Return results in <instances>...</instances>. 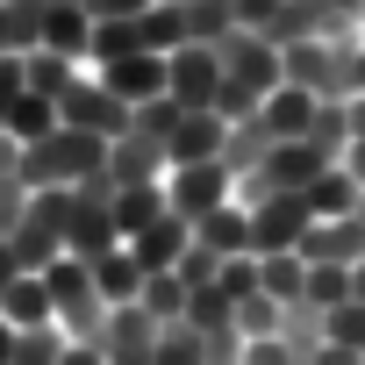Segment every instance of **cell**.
<instances>
[{
  "label": "cell",
  "mask_w": 365,
  "mask_h": 365,
  "mask_svg": "<svg viewBox=\"0 0 365 365\" xmlns=\"http://www.w3.org/2000/svg\"><path fill=\"white\" fill-rule=\"evenodd\" d=\"M22 179H29V187H86V179H108V136H93V129H51L43 143L22 150Z\"/></svg>",
  "instance_id": "1"
},
{
  "label": "cell",
  "mask_w": 365,
  "mask_h": 365,
  "mask_svg": "<svg viewBox=\"0 0 365 365\" xmlns=\"http://www.w3.org/2000/svg\"><path fill=\"white\" fill-rule=\"evenodd\" d=\"M65 222H72V187H36L22 222H15V237H8L22 272H51L65 258Z\"/></svg>",
  "instance_id": "2"
},
{
  "label": "cell",
  "mask_w": 365,
  "mask_h": 365,
  "mask_svg": "<svg viewBox=\"0 0 365 365\" xmlns=\"http://www.w3.org/2000/svg\"><path fill=\"white\" fill-rule=\"evenodd\" d=\"M43 287H51L58 329H65L72 344H93V336H101V322H108V301H101V287H93V265H79V258H58V265L43 272Z\"/></svg>",
  "instance_id": "3"
},
{
  "label": "cell",
  "mask_w": 365,
  "mask_h": 365,
  "mask_svg": "<svg viewBox=\"0 0 365 365\" xmlns=\"http://www.w3.org/2000/svg\"><path fill=\"white\" fill-rule=\"evenodd\" d=\"M108 251H122V222H115V208H108V179H86V187H72L65 258H79V265H101Z\"/></svg>",
  "instance_id": "4"
},
{
  "label": "cell",
  "mask_w": 365,
  "mask_h": 365,
  "mask_svg": "<svg viewBox=\"0 0 365 365\" xmlns=\"http://www.w3.org/2000/svg\"><path fill=\"white\" fill-rule=\"evenodd\" d=\"M129 122H136V108H122V101L93 79V65L58 93V129H93V136H108V143H115V136H129Z\"/></svg>",
  "instance_id": "5"
},
{
  "label": "cell",
  "mask_w": 365,
  "mask_h": 365,
  "mask_svg": "<svg viewBox=\"0 0 365 365\" xmlns=\"http://www.w3.org/2000/svg\"><path fill=\"white\" fill-rule=\"evenodd\" d=\"M222 201H237V172H230L222 158H208V165H172V172H165V208H172V215L201 222V215H215Z\"/></svg>",
  "instance_id": "6"
},
{
  "label": "cell",
  "mask_w": 365,
  "mask_h": 365,
  "mask_svg": "<svg viewBox=\"0 0 365 365\" xmlns=\"http://www.w3.org/2000/svg\"><path fill=\"white\" fill-rule=\"evenodd\" d=\"M215 51H222V72H230L237 86H251L258 101H265L272 86H287V58H279V43H265L258 29H230Z\"/></svg>",
  "instance_id": "7"
},
{
  "label": "cell",
  "mask_w": 365,
  "mask_h": 365,
  "mask_svg": "<svg viewBox=\"0 0 365 365\" xmlns=\"http://www.w3.org/2000/svg\"><path fill=\"white\" fill-rule=\"evenodd\" d=\"M315 230L308 201L301 194H265L251 201V258H272V251H301V237Z\"/></svg>",
  "instance_id": "8"
},
{
  "label": "cell",
  "mask_w": 365,
  "mask_h": 365,
  "mask_svg": "<svg viewBox=\"0 0 365 365\" xmlns=\"http://www.w3.org/2000/svg\"><path fill=\"white\" fill-rule=\"evenodd\" d=\"M165 65H172V101H179V108H215V93H222V79H230L215 43H179Z\"/></svg>",
  "instance_id": "9"
},
{
  "label": "cell",
  "mask_w": 365,
  "mask_h": 365,
  "mask_svg": "<svg viewBox=\"0 0 365 365\" xmlns=\"http://www.w3.org/2000/svg\"><path fill=\"white\" fill-rule=\"evenodd\" d=\"M93 79L122 101V108H143L158 93H172V65L158 51H136V58H115V65H93Z\"/></svg>",
  "instance_id": "10"
},
{
  "label": "cell",
  "mask_w": 365,
  "mask_h": 365,
  "mask_svg": "<svg viewBox=\"0 0 365 365\" xmlns=\"http://www.w3.org/2000/svg\"><path fill=\"white\" fill-rule=\"evenodd\" d=\"M279 58H287V86H301V93H315V101H336L344 43H329V36H301V43H287Z\"/></svg>",
  "instance_id": "11"
},
{
  "label": "cell",
  "mask_w": 365,
  "mask_h": 365,
  "mask_svg": "<svg viewBox=\"0 0 365 365\" xmlns=\"http://www.w3.org/2000/svg\"><path fill=\"white\" fill-rule=\"evenodd\" d=\"M93 344H101L108 365H150L158 358V322L143 308H108V322H101Z\"/></svg>",
  "instance_id": "12"
},
{
  "label": "cell",
  "mask_w": 365,
  "mask_h": 365,
  "mask_svg": "<svg viewBox=\"0 0 365 365\" xmlns=\"http://www.w3.org/2000/svg\"><path fill=\"white\" fill-rule=\"evenodd\" d=\"M165 172H172V158H165V143H158V136L129 129V136H115V143H108V187H158Z\"/></svg>",
  "instance_id": "13"
},
{
  "label": "cell",
  "mask_w": 365,
  "mask_h": 365,
  "mask_svg": "<svg viewBox=\"0 0 365 365\" xmlns=\"http://www.w3.org/2000/svg\"><path fill=\"white\" fill-rule=\"evenodd\" d=\"M187 251H194V222H187V215H172V208H165L150 230L129 237V258H136L143 272H179V258H187Z\"/></svg>",
  "instance_id": "14"
},
{
  "label": "cell",
  "mask_w": 365,
  "mask_h": 365,
  "mask_svg": "<svg viewBox=\"0 0 365 365\" xmlns=\"http://www.w3.org/2000/svg\"><path fill=\"white\" fill-rule=\"evenodd\" d=\"M222 143H230V122L215 108H187L179 129L165 136V158L172 165H208V158H222Z\"/></svg>",
  "instance_id": "15"
},
{
  "label": "cell",
  "mask_w": 365,
  "mask_h": 365,
  "mask_svg": "<svg viewBox=\"0 0 365 365\" xmlns=\"http://www.w3.org/2000/svg\"><path fill=\"white\" fill-rule=\"evenodd\" d=\"M36 51H58V58L86 65V51H93V15H86V8H43V15H36Z\"/></svg>",
  "instance_id": "16"
},
{
  "label": "cell",
  "mask_w": 365,
  "mask_h": 365,
  "mask_svg": "<svg viewBox=\"0 0 365 365\" xmlns=\"http://www.w3.org/2000/svg\"><path fill=\"white\" fill-rule=\"evenodd\" d=\"M301 258H308V265H358V258H365V222H358V215L315 222V230L301 237Z\"/></svg>",
  "instance_id": "17"
},
{
  "label": "cell",
  "mask_w": 365,
  "mask_h": 365,
  "mask_svg": "<svg viewBox=\"0 0 365 365\" xmlns=\"http://www.w3.org/2000/svg\"><path fill=\"white\" fill-rule=\"evenodd\" d=\"M315 93H301V86H272L265 101H258V122H265V136L272 143H287V136H308V122H315Z\"/></svg>",
  "instance_id": "18"
},
{
  "label": "cell",
  "mask_w": 365,
  "mask_h": 365,
  "mask_svg": "<svg viewBox=\"0 0 365 365\" xmlns=\"http://www.w3.org/2000/svg\"><path fill=\"white\" fill-rule=\"evenodd\" d=\"M194 244L215 251V258H244V251H251V208H244V201H222L215 215L194 222Z\"/></svg>",
  "instance_id": "19"
},
{
  "label": "cell",
  "mask_w": 365,
  "mask_h": 365,
  "mask_svg": "<svg viewBox=\"0 0 365 365\" xmlns=\"http://www.w3.org/2000/svg\"><path fill=\"white\" fill-rule=\"evenodd\" d=\"M301 201H308V215H315V222H336V215H358L365 187H358L344 165H329V172H315L308 187H301Z\"/></svg>",
  "instance_id": "20"
},
{
  "label": "cell",
  "mask_w": 365,
  "mask_h": 365,
  "mask_svg": "<svg viewBox=\"0 0 365 365\" xmlns=\"http://www.w3.org/2000/svg\"><path fill=\"white\" fill-rule=\"evenodd\" d=\"M143 279H150V272L129 258V244H122V251H108V258L93 265V287H101V301H108V308H136Z\"/></svg>",
  "instance_id": "21"
},
{
  "label": "cell",
  "mask_w": 365,
  "mask_h": 365,
  "mask_svg": "<svg viewBox=\"0 0 365 365\" xmlns=\"http://www.w3.org/2000/svg\"><path fill=\"white\" fill-rule=\"evenodd\" d=\"M0 322H15V329H43V322H58L43 272H22V279L8 287V308H0Z\"/></svg>",
  "instance_id": "22"
},
{
  "label": "cell",
  "mask_w": 365,
  "mask_h": 365,
  "mask_svg": "<svg viewBox=\"0 0 365 365\" xmlns=\"http://www.w3.org/2000/svg\"><path fill=\"white\" fill-rule=\"evenodd\" d=\"M108 208H115L122 244H129L136 230H150V222L165 215V179H158V187H108Z\"/></svg>",
  "instance_id": "23"
},
{
  "label": "cell",
  "mask_w": 365,
  "mask_h": 365,
  "mask_svg": "<svg viewBox=\"0 0 365 365\" xmlns=\"http://www.w3.org/2000/svg\"><path fill=\"white\" fill-rule=\"evenodd\" d=\"M187 294H194V287L179 279V272H150L143 294H136V308H143L158 329H172V322H187Z\"/></svg>",
  "instance_id": "24"
},
{
  "label": "cell",
  "mask_w": 365,
  "mask_h": 365,
  "mask_svg": "<svg viewBox=\"0 0 365 365\" xmlns=\"http://www.w3.org/2000/svg\"><path fill=\"white\" fill-rule=\"evenodd\" d=\"M301 287H308V258H301V251H272V258H258V294H272L279 308H294Z\"/></svg>",
  "instance_id": "25"
},
{
  "label": "cell",
  "mask_w": 365,
  "mask_h": 365,
  "mask_svg": "<svg viewBox=\"0 0 365 365\" xmlns=\"http://www.w3.org/2000/svg\"><path fill=\"white\" fill-rule=\"evenodd\" d=\"M136 51H143V22L136 15H115V22H93L86 65H115V58H136Z\"/></svg>",
  "instance_id": "26"
},
{
  "label": "cell",
  "mask_w": 365,
  "mask_h": 365,
  "mask_svg": "<svg viewBox=\"0 0 365 365\" xmlns=\"http://www.w3.org/2000/svg\"><path fill=\"white\" fill-rule=\"evenodd\" d=\"M51 129H58V101H51V93H22V101L8 108V136H15L22 150H29V143H43Z\"/></svg>",
  "instance_id": "27"
},
{
  "label": "cell",
  "mask_w": 365,
  "mask_h": 365,
  "mask_svg": "<svg viewBox=\"0 0 365 365\" xmlns=\"http://www.w3.org/2000/svg\"><path fill=\"white\" fill-rule=\"evenodd\" d=\"M179 22H187V43H222L237 29L230 0H179Z\"/></svg>",
  "instance_id": "28"
},
{
  "label": "cell",
  "mask_w": 365,
  "mask_h": 365,
  "mask_svg": "<svg viewBox=\"0 0 365 365\" xmlns=\"http://www.w3.org/2000/svg\"><path fill=\"white\" fill-rule=\"evenodd\" d=\"M301 301L308 308H344V301H358V287H351V265H308V287H301Z\"/></svg>",
  "instance_id": "29"
},
{
  "label": "cell",
  "mask_w": 365,
  "mask_h": 365,
  "mask_svg": "<svg viewBox=\"0 0 365 365\" xmlns=\"http://www.w3.org/2000/svg\"><path fill=\"white\" fill-rule=\"evenodd\" d=\"M136 22H143V51H158V58H172L179 43H187V22H179V0H158V8H143Z\"/></svg>",
  "instance_id": "30"
},
{
  "label": "cell",
  "mask_w": 365,
  "mask_h": 365,
  "mask_svg": "<svg viewBox=\"0 0 365 365\" xmlns=\"http://www.w3.org/2000/svg\"><path fill=\"white\" fill-rule=\"evenodd\" d=\"M150 365H208V344H201V329L194 322H172V329H158V358Z\"/></svg>",
  "instance_id": "31"
},
{
  "label": "cell",
  "mask_w": 365,
  "mask_h": 365,
  "mask_svg": "<svg viewBox=\"0 0 365 365\" xmlns=\"http://www.w3.org/2000/svg\"><path fill=\"white\" fill-rule=\"evenodd\" d=\"M79 72H86V65H72V58H58V51H29V93H51V101H58Z\"/></svg>",
  "instance_id": "32"
},
{
  "label": "cell",
  "mask_w": 365,
  "mask_h": 365,
  "mask_svg": "<svg viewBox=\"0 0 365 365\" xmlns=\"http://www.w3.org/2000/svg\"><path fill=\"white\" fill-rule=\"evenodd\" d=\"M179 115H187V108H179L172 93H158V101H143V108H136V122H129V129H143V136H158V143H165V136L179 129Z\"/></svg>",
  "instance_id": "33"
},
{
  "label": "cell",
  "mask_w": 365,
  "mask_h": 365,
  "mask_svg": "<svg viewBox=\"0 0 365 365\" xmlns=\"http://www.w3.org/2000/svg\"><path fill=\"white\" fill-rule=\"evenodd\" d=\"M29 179L22 172H0V237H15V222H22V208H29Z\"/></svg>",
  "instance_id": "34"
},
{
  "label": "cell",
  "mask_w": 365,
  "mask_h": 365,
  "mask_svg": "<svg viewBox=\"0 0 365 365\" xmlns=\"http://www.w3.org/2000/svg\"><path fill=\"white\" fill-rule=\"evenodd\" d=\"M215 287L230 294V301H244V294H258V258L244 251V258H222V272H215Z\"/></svg>",
  "instance_id": "35"
},
{
  "label": "cell",
  "mask_w": 365,
  "mask_h": 365,
  "mask_svg": "<svg viewBox=\"0 0 365 365\" xmlns=\"http://www.w3.org/2000/svg\"><path fill=\"white\" fill-rule=\"evenodd\" d=\"M230 15H237V29H258V36H265V29L287 15V0H230Z\"/></svg>",
  "instance_id": "36"
},
{
  "label": "cell",
  "mask_w": 365,
  "mask_h": 365,
  "mask_svg": "<svg viewBox=\"0 0 365 365\" xmlns=\"http://www.w3.org/2000/svg\"><path fill=\"white\" fill-rule=\"evenodd\" d=\"M79 8H86L93 22H115V15H143V8H158V0H79Z\"/></svg>",
  "instance_id": "37"
},
{
  "label": "cell",
  "mask_w": 365,
  "mask_h": 365,
  "mask_svg": "<svg viewBox=\"0 0 365 365\" xmlns=\"http://www.w3.org/2000/svg\"><path fill=\"white\" fill-rule=\"evenodd\" d=\"M22 279V258H15V244L8 237H0V308H8V287Z\"/></svg>",
  "instance_id": "38"
},
{
  "label": "cell",
  "mask_w": 365,
  "mask_h": 365,
  "mask_svg": "<svg viewBox=\"0 0 365 365\" xmlns=\"http://www.w3.org/2000/svg\"><path fill=\"white\" fill-rule=\"evenodd\" d=\"M308 365H365V351H351V344H322Z\"/></svg>",
  "instance_id": "39"
},
{
  "label": "cell",
  "mask_w": 365,
  "mask_h": 365,
  "mask_svg": "<svg viewBox=\"0 0 365 365\" xmlns=\"http://www.w3.org/2000/svg\"><path fill=\"white\" fill-rule=\"evenodd\" d=\"M336 165H344V172H351V179H358V187H365V136H351V150H344V158H336Z\"/></svg>",
  "instance_id": "40"
},
{
  "label": "cell",
  "mask_w": 365,
  "mask_h": 365,
  "mask_svg": "<svg viewBox=\"0 0 365 365\" xmlns=\"http://www.w3.org/2000/svg\"><path fill=\"white\" fill-rule=\"evenodd\" d=\"M0 365H15V322H0Z\"/></svg>",
  "instance_id": "41"
},
{
  "label": "cell",
  "mask_w": 365,
  "mask_h": 365,
  "mask_svg": "<svg viewBox=\"0 0 365 365\" xmlns=\"http://www.w3.org/2000/svg\"><path fill=\"white\" fill-rule=\"evenodd\" d=\"M22 8H36V15H43V8H79V0H22Z\"/></svg>",
  "instance_id": "42"
},
{
  "label": "cell",
  "mask_w": 365,
  "mask_h": 365,
  "mask_svg": "<svg viewBox=\"0 0 365 365\" xmlns=\"http://www.w3.org/2000/svg\"><path fill=\"white\" fill-rule=\"evenodd\" d=\"M351 287H358V301H365V258H358V265H351Z\"/></svg>",
  "instance_id": "43"
},
{
  "label": "cell",
  "mask_w": 365,
  "mask_h": 365,
  "mask_svg": "<svg viewBox=\"0 0 365 365\" xmlns=\"http://www.w3.org/2000/svg\"><path fill=\"white\" fill-rule=\"evenodd\" d=\"M358 222H365V201H358Z\"/></svg>",
  "instance_id": "44"
},
{
  "label": "cell",
  "mask_w": 365,
  "mask_h": 365,
  "mask_svg": "<svg viewBox=\"0 0 365 365\" xmlns=\"http://www.w3.org/2000/svg\"><path fill=\"white\" fill-rule=\"evenodd\" d=\"M0 8H8V0H0Z\"/></svg>",
  "instance_id": "45"
},
{
  "label": "cell",
  "mask_w": 365,
  "mask_h": 365,
  "mask_svg": "<svg viewBox=\"0 0 365 365\" xmlns=\"http://www.w3.org/2000/svg\"><path fill=\"white\" fill-rule=\"evenodd\" d=\"M308 8H315V0H308Z\"/></svg>",
  "instance_id": "46"
}]
</instances>
